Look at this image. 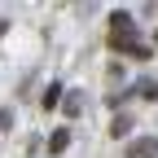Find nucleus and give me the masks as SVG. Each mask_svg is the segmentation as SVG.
<instances>
[{
  "mask_svg": "<svg viewBox=\"0 0 158 158\" xmlns=\"http://www.w3.org/2000/svg\"><path fill=\"white\" fill-rule=\"evenodd\" d=\"M106 48H110V53H127L132 62H149V57H154V48L141 44L136 31H132V35H106Z\"/></svg>",
  "mask_w": 158,
  "mask_h": 158,
  "instance_id": "f257e3e1",
  "label": "nucleus"
},
{
  "mask_svg": "<svg viewBox=\"0 0 158 158\" xmlns=\"http://www.w3.org/2000/svg\"><path fill=\"white\" fill-rule=\"evenodd\" d=\"M127 158H158V136H141L127 145Z\"/></svg>",
  "mask_w": 158,
  "mask_h": 158,
  "instance_id": "f03ea898",
  "label": "nucleus"
},
{
  "mask_svg": "<svg viewBox=\"0 0 158 158\" xmlns=\"http://www.w3.org/2000/svg\"><path fill=\"white\" fill-rule=\"evenodd\" d=\"M132 31H136L132 18H127L123 9H114V13H110V35H132Z\"/></svg>",
  "mask_w": 158,
  "mask_h": 158,
  "instance_id": "7ed1b4c3",
  "label": "nucleus"
},
{
  "mask_svg": "<svg viewBox=\"0 0 158 158\" xmlns=\"http://www.w3.org/2000/svg\"><path fill=\"white\" fill-rule=\"evenodd\" d=\"M132 97H145V101H158V84H154V79H136Z\"/></svg>",
  "mask_w": 158,
  "mask_h": 158,
  "instance_id": "20e7f679",
  "label": "nucleus"
},
{
  "mask_svg": "<svg viewBox=\"0 0 158 158\" xmlns=\"http://www.w3.org/2000/svg\"><path fill=\"white\" fill-rule=\"evenodd\" d=\"M40 106H44V110H57V106H62V84H48V92L40 97Z\"/></svg>",
  "mask_w": 158,
  "mask_h": 158,
  "instance_id": "39448f33",
  "label": "nucleus"
},
{
  "mask_svg": "<svg viewBox=\"0 0 158 158\" xmlns=\"http://www.w3.org/2000/svg\"><path fill=\"white\" fill-rule=\"evenodd\" d=\"M127 132H132V114H114V123H110V136H118V141H123Z\"/></svg>",
  "mask_w": 158,
  "mask_h": 158,
  "instance_id": "423d86ee",
  "label": "nucleus"
},
{
  "mask_svg": "<svg viewBox=\"0 0 158 158\" xmlns=\"http://www.w3.org/2000/svg\"><path fill=\"white\" fill-rule=\"evenodd\" d=\"M66 145H70V132H66V127H62V132H53V136H48V154H62Z\"/></svg>",
  "mask_w": 158,
  "mask_h": 158,
  "instance_id": "0eeeda50",
  "label": "nucleus"
},
{
  "mask_svg": "<svg viewBox=\"0 0 158 158\" xmlns=\"http://www.w3.org/2000/svg\"><path fill=\"white\" fill-rule=\"evenodd\" d=\"M154 44H158V31H154Z\"/></svg>",
  "mask_w": 158,
  "mask_h": 158,
  "instance_id": "6e6552de",
  "label": "nucleus"
}]
</instances>
